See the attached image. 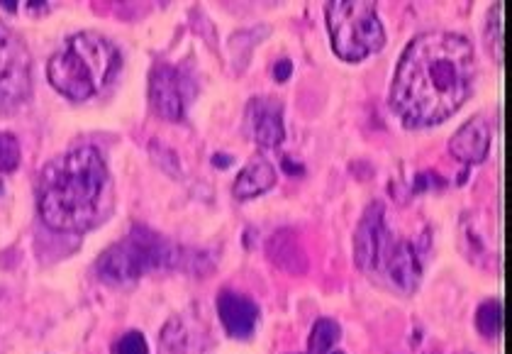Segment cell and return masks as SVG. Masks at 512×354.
I'll return each mask as SVG.
<instances>
[{
	"instance_id": "cell-16",
	"label": "cell",
	"mask_w": 512,
	"mask_h": 354,
	"mask_svg": "<svg viewBox=\"0 0 512 354\" xmlns=\"http://www.w3.org/2000/svg\"><path fill=\"white\" fill-rule=\"evenodd\" d=\"M22 149L13 132H0V174H13L20 167Z\"/></svg>"
},
{
	"instance_id": "cell-4",
	"label": "cell",
	"mask_w": 512,
	"mask_h": 354,
	"mask_svg": "<svg viewBox=\"0 0 512 354\" xmlns=\"http://www.w3.org/2000/svg\"><path fill=\"white\" fill-rule=\"evenodd\" d=\"M120 52L98 32L71 35L47 64V79L69 101H88L120 71Z\"/></svg>"
},
{
	"instance_id": "cell-9",
	"label": "cell",
	"mask_w": 512,
	"mask_h": 354,
	"mask_svg": "<svg viewBox=\"0 0 512 354\" xmlns=\"http://www.w3.org/2000/svg\"><path fill=\"white\" fill-rule=\"evenodd\" d=\"M249 137L261 149H276L286 140V125H283V105L278 98L259 96L252 98L244 113Z\"/></svg>"
},
{
	"instance_id": "cell-7",
	"label": "cell",
	"mask_w": 512,
	"mask_h": 354,
	"mask_svg": "<svg viewBox=\"0 0 512 354\" xmlns=\"http://www.w3.org/2000/svg\"><path fill=\"white\" fill-rule=\"evenodd\" d=\"M32 96V57L27 44L0 20V115L20 110Z\"/></svg>"
},
{
	"instance_id": "cell-13",
	"label": "cell",
	"mask_w": 512,
	"mask_h": 354,
	"mask_svg": "<svg viewBox=\"0 0 512 354\" xmlns=\"http://www.w3.org/2000/svg\"><path fill=\"white\" fill-rule=\"evenodd\" d=\"M339 340H342V328L337 320L320 318L313 325V333L308 340V354H330L337 350Z\"/></svg>"
},
{
	"instance_id": "cell-6",
	"label": "cell",
	"mask_w": 512,
	"mask_h": 354,
	"mask_svg": "<svg viewBox=\"0 0 512 354\" xmlns=\"http://www.w3.org/2000/svg\"><path fill=\"white\" fill-rule=\"evenodd\" d=\"M325 18L332 49L342 62H364L371 54L381 52L386 44V30L378 20L374 3L335 0V3H327Z\"/></svg>"
},
{
	"instance_id": "cell-3",
	"label": "cell",
	"mask_w": 512,
	"mask_h": 354,
	"mask_svg": "<svg viewBox=\"0 0 512 354\" xmlns=\"http://www.w3.org/2000/svg\"><path fill=\"white\" fill-rule=\"evenodd\" d=\"M354 262L364 274L383 276L395 291H417L422 281V254L410 240L388 228L386 206L371 203L354 232Z\"/></svg>"
},
{
	"instance_id": "cell-8",
	"label": "cell",
	"mask_w": 512,
	"mask_h": 354,
	"mask_svg": "<svg viewBox=\"0 0 512 354\" xmlns=\"http://www.w3.org/2000/svg\"><path fill=\"white\" fill-rule=\"evenodd\" d=\"M188 98H191L188 76L166 62L154 64L152 74H149V101H152L154 113L169 123L183 120Z\"/></svg>"
},
{
	"instance_id": "cell-1",
	"label": "cell",
	"mask_w": 512,
	"mask_h": 354,
	"mask_svg": "<svg viewBox=\"0 0 512 354\" xmlns=\"http://www.w3.org/2000/svg\"><path fill=\"white\" fill-rule=\"evenodd\" d=\"M476 52L456 32H422L400 54L388 103L405 127H430L452 118L469 101Z\"/></svg>"
},
{
	"instance_id": "cell-10",
	"label": "cell",
	"mask_w": 512,
	"mask_h": 354,
	"mask_svg": "<svg viewBox=\"0 0 512 354\" xmlns=\"http://www.w3.org/2000/svg\"><path fill=\"white\" fill-rule=\"evenodd\" d=\"M217 315H220V323L227 335L237 337V340H249L259 325L256 301L237 291H222L217 296Z\"/></svg>"
},
{
	"instance_id": "cell-17",
	"label": "cell",
	"mask_w": 512,
	"mask_h": 354,
	"mask_svg": "<svg viewBox=\"0 0 512 354\" xmlns=\"http://www.w3.org/2000/svg\"><path fill=\"white\" fill-rule=\"evenodd\" d=\"M110 354H149L147 337L139 330H127L125 335H120L118 340L110 347Z\"/></svg>"
},
{
	"instance_id": "cell-14",
	"label": "cell",
	"mask_w": 512,
	"mask_h": 354,
	"mask_svg": "<svg viewBox=\"0 0 512 354\" xmlns=\"http://www.w3.org/2000/svg\"><path fill=\"white\" fill-rule=\"evenodd\" d=\"M476 328L483 337H498L500 328H503V306H500L498 298L481 303V308L476 311Z\"/></svg>"
},
{
	"instance_id": "cell-20",
	"label": "cell",
	"mask_w": 512,
	"mask_h": 354,
	"mask_svg": "<svg viewBox=\"0 0 512 354\" xmlns=\"http://www.w3.org/2000/svg\"><path fill=\"white\" fill-rule=\"evenodd\" d=\"M330 354H344V352H339V350H335V352H330Z\"/></svg>"
},
{
	"instance_id": "cell-2",
	"label": "cell",
	"mask_w": 512,
	"mask_h": 354,
	"mask_svg": "<svg viewBox=\"0 0 512 354\" xmlns=\"http://www.w3.org/2000/svg\"><path fill=\"white\" fill-rule=\"evenodd\" d=\"M37 210L54 232L81 235L98 228L113 210V179L96 147L69 149L42 169Z\"/></svg>"
},
{
	"instance_id": "cell-15",
	"label": "cell",
	"mask_w": 512,
	"mask_h": 354,
	"mask_svg": "<svg viewBox=\"0 0 512 354\" xmlns=\"http://www.w3.org/2000/svg\"><path fill=\"white\" fill-rule=\"evenodd\" d=\"M486 47L495 62H503V3H495L486 18Z\"/></svg>"
},
{
	"instance_id": "cell-11",
	"label": "cell",
	"mask_w": 512,
	"mask_h": 354,
	"mask_svg": "<svg viewBox=\"0 0 512 354\" xmlns=\"http://www.w3.org/2000/svg\"><path fill=\"white\" fill-rule=\"evenodd\" d=\"M488 149H491V127L481 115L461 125L449 140V152L461 164H481L488 157Z\"/></svg>"
},
{
	"instance_id": "cell-12",
	"label": "cell",
	"mask_w": 512,
	"mask_h": 354,
	"mask_svg": "<svg viewBox=\"0 0 512 354\" xmlns=\"http://www.w3.org/2000/svg\"><path fill=\"white\" fill-rule=\"evenodd\" d=\"M276 167L266 157H254L252 162L247 164L239 176L235 179V186H232V196L237 201H252V198L261 196V193L271 191L276 186Z\"/></svg>"
},
{
	"instance_id": "cell-18",
	"label": "cell",
	"mask_w": 512,
	"mask_h": 354,
	"mask_svg": "<svg viewBox=\"0 0 512 354\" xmlns=\"http://www.w3.org/2000/svg\"><path fill=\"white\" fill-rule=\"evenodd\" d=\"M291 71H293V64L288 62V59H281V62H278V66H276L274 74H276V79H278V81H286V79H288V74H291Z\"/></svg>"
},
{
	"instance_id": "cell-5",
	"label": "cell",
	"mask_w": 512,
	"mask_h": 354,
	"mask_svg": "<svg viewBox=\"0 0 512 354\" xmlns=\"http://www.w3.org/2000/svg\"><path fill=\"white\" fill-rule=\"evenodd\" d=\"M181 247L159 232L135 225L120 242L108 247L96 262V274L105 284H127L152 271L181 267Z\"/></svg>"
},
{
	"instance_id": "cell-19",
	"label": "cell",
	"mask_w": 512,
	"mask_h": 354,
	"mask_svg": "<svg viewBox=\"0 0 512 354\" xmlns=\"http://www.w3.org/2000/svg\"><path fill=\"white\" fill-rule=\"evenodd\" d=\"M3 186H5V179H3V174H0V193H3Z\"/></svg>"
}]
</instances>
